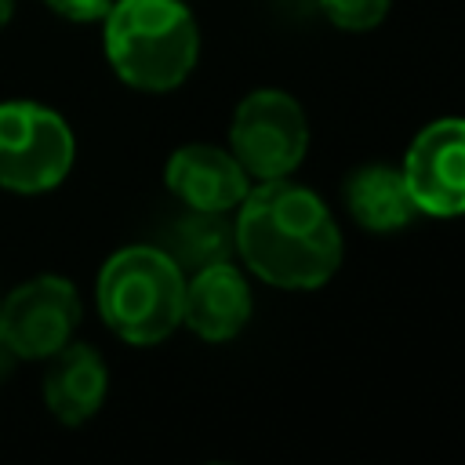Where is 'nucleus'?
<instances>
[{
  "label": "nucleus",
  "mask_w": 465,
  "mask_h": 465,
  "mask_svg": "<svg viewBox=\"0 0 465 465\" xmlns=\"http://www.w3.org/2000/svg\"><path fill=\"white\" fill-rule=\"evenodd\" d=\"M109 392V367L102 352L87 341H69L47 360L44 374V407L62 425L91 421Z\"/></svg>",
  "instance_id": "10"
},
{
  "label": "nucleus",
  "mask_w": 465,
  "mask_h": 465,
  "mask_svg": "<svg viewBox=\"0 0 465 465\" xmlns=\"http://www.w3.org/2000/svg\"><path fill=\"white\" fill-rule=\"evenodd\" d=\"M84 320V302L73 280L58 272H40L0 298V338L18 360H51L73 341Z\"/></svg>",
  "instance_id": "6"
},
{
  "label": "nucleus",
  "mask_w": 465,
  "mask_h": 465,
  "mask_svg": "<svg viewBox=\"0 0 465 465\" xmlns=\"http://www.w3.org/2000/svg\"><path fill=\"white\" fill-rule=\"evenodd\" d=\"M240 262L269 287L316 291L341 265V229L331 207L287 178L258 182L232 218Z\"/></svg>",
  "instance_id": "1"
},
{
  "label": "nucleus",
  "mask_w": 465,
  "mask_h": 465,
  "mask_svg": "<svg viewBox=\"0 0 465 465\" xmlns=\"http://www.w3.org/2000/svg\"><path fill=\"white\" fill-rule=\"evenodd\" d=\"M345 207L352 222L367 232H400L418 218V207L407 193L400 167L389 163H363L345 178Z\"/></svg>",
  "instance_id": "11"
},
{
  "label": "nucleus",
  "mask_w": 465,
  "mask_h": 465,
  "mask_svg": "<svg viewBox=\"0 0 465 465\" xmlns=\"http://www.w3.org/2000/svg\"><path fill=\"white\" fill-rule=\"evenodd\" d=\"M58 18H65V22H80V25H87V22H102L105 18V11L113 7V0H44Z\"/></svg>",
  "instance_id": "14"
},
{
  "label": "nucleus",
  "mask_w": 465,
  "mask_h": 465,
  "mask_svg": "<svg viewBox=\"0 0 465 465\" xmlns=\"http://www.w3.org/2000/svg\"><path fill=\"white\" fill-rule=\"evenodd\" d=\"M251 287L232 262H214L185 276L182 323L203 341H229L251 320Z\"/></svg>",
  "instance_id": "9"
},
{
  "label": "nucleus",
  "mask_w": 465,
  "mask_h": 465,
  "mask_svg": "<svg viewBox=\"0 0 465 465\" xmlns=\"http://www.w3.org/2000/svg\"><path fill=\"white\" fill-rule=\"evenodd\" d=\"M94 302L105 327L127 345H156L182 327L185 272L153 243L113 251L94 280Z\"/></svg>",
  "instance_id": "3"
},
{
  "label": "nucleus",
  "mask_w": 465,
  "mask_h": 465,
  "mask_svg": "<svg viewBox=\"0 0 465 465\" xmlns=\"http://www.w3.org/2000/svg\"><path fill=\"white\" fill-rule=\"evenodd\" d=\"M76 160V134L44 102H0V189L40 196L58 189Z\"/></svg>",
  "instance_id": "4"
},
{
  "label": "nucleus",
  "mask_w": 465,
  "mask_h": 465,
  "mask_svg": "<svg viewBox=\"0 0 465 465\" xmlns=\"http://www.w3.org/2000/svg\"><path fill=\"white\" fill-rule=\"evenodd\" d=\"M400 174L418 214H465V116H440L425 124L407 145Z\"/></svg>",
  "instance_id": "7"
},
{
  "label": "nucleus",
  "mask_w": 465,
  "mask_h": 465,
  "mask_svg": "<svg viewBox=\"0 0 465 465\" xmlns=\"http://www.w3.org/2000/svg\"><path fill=\"white\" fill-rule=\"evenodd\" d=\"M309 149V120L294 94L280 87H254L240 98L229 124V153L251 182H272L298 171Z\"/></svg>",
  "instance_id": "5"
},
{
  "label": "nucleus",
  "mask_w": 465,
  "mask_h": 465,
  "mask_svg": "<svg viewBox=\"0 0 465 465\" xmlns=\"http://www.w3.org/2000/svg\"><path fill=\"white\" fill-rule=\"evenodd\" d=\"M11 15H15V0H0V29H7Z\"/></svg>",
  "instance_id": "15"
},
{
  "label": "nucleus",
  "mask_w": 465,
  "mask_h": 465,
  "mask_svg": "<svg viewBox=\"0 0 465 465\" xmlns=\"http://www.w3.org/2000/svg\"><path fill=\"white\" fill-rule=\"evenodd\" d=\"M163 251L182 265V272H196L203 265L214 262H229L236 251V236H232V222L229 211H193L185 207V214L171 225Z\"/></svg>",
  "instance_id": "12"
},
{
  "label": "nucleus",
  "mask_w": 465,
  "mask_h": 465,
  "mask_svg": "<svg viewBox=\"0 0 465 465\" xmlns=\"http://www.w3.org/2000/svg\"><path fill=\"white\" fill-rule=\"evenodd\" d=\"M163 182L193 211H236L251 189V174L240 167V160L207 142L178 145L167 156Z\"/></svg>",
  "instance_id": "8"
},
{
  "label": "nucleus",
  "mask_w": 465,
  "mask_h": 465,
  "mask_svg": "<svg viewBox=\"0 0 465 465\" xmlns=\"http://www.w3.org/2000/svg\"><path fill=\"white\" fill-rule=\"evenodd\" d=\"M320 15L345 33H371L385 22L392 0H316Z\"/></svg>",
  "instance_id": "13"
},
{
  "label": "nucleus",
  "mask_w": 465,
  "mask_h": 465,
  "mask_svg": "<svg viewBox=\"0 0 465 465\" xmlns=\"http://www.w3.org/2000/svg\"><path fill=\"white\" fill-rule=\"evenodd\" d=\"M102 44L113 73L145 94L182 87L200 58V29L182 0H113Z\"/></svg>",
  "instance_id": "2"
},
{
  "label": "nucleus",
  "mask_w": 465,
  "mask_h": 465,
  "mask_svg": "<svg viewBox=\"0 0 465 465\" xmlns=\"http://www.w3.org/2000/svg\"><path fill=\"white\" fill-rule=\"evenodd\" d=\"M0 349H4V338H0Z\"/></svg>",
  "instance_id": "16"
}]
</instances>
